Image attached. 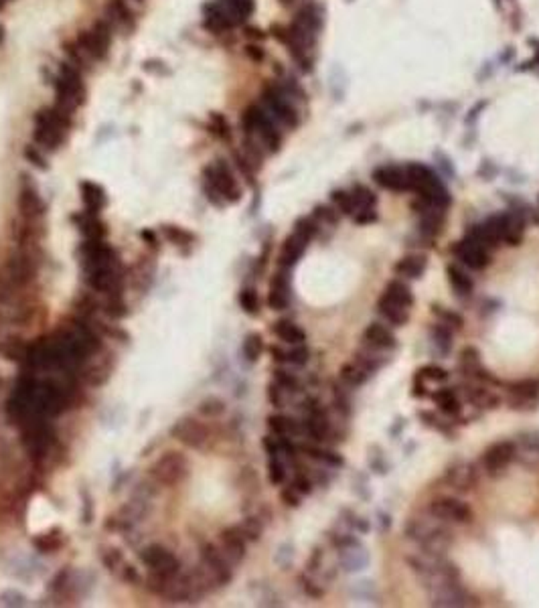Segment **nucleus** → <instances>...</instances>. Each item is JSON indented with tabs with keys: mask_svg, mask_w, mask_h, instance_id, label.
Segmentation results:
<instances>
[{
	"mask_svg": "<svg viewBox=\"0 0 539 608\" xmlns=\"http://www.w3.org/2000/svg\"><path fill=\"white\" fill-rule=\"evenodd\" d=\"M408 563L428 590L434 607H467L469 594L460 586V574L454 563L438 554H426L408 558Z\"/></svg>",
	"mask_w": 539,
	"mask_h": 608,
	"instance_id": "f257e3e1",
	"label": "nucleus"
},
{
	"mask_svg": "<svg viewBox=\"0 0 539 608\" xmlns=\"http://www.w3.org/2000/svg\"><path fill=\"white\" fill-rule=\"evenodd\" d=\"M405 536L414 543L420 545V550L426 554H438L444 556V552L452 545V531L444 525V521L436 519L430 515L426 517H414L405 523Z\"/></svg>",
	"mask_w": 539,
	"mask_h": 608,
	"instance_id": "f03ea898",
	"label": "nucleus"
},
{
	"mask_svg": "<svg viewBox=\"0 0 539 608\" xmlns=\"http://www.w3.org/2000/svg\"><path fill=\"white\" fill-rule=\"evenodd\" d=\"M150 474L156 479V483L166 487L179 485L188 474V461L181 452H166L152 465Z\"/></svg>",
	"mask_w": 539,
	"mask_h": 608,
	"instance_id": "7ed1b4c3",
	"label": "nucleus"
},
{
	"mask_svg": "<svg viewBox=\"0 0 539 608\" xmlns=\"http://www.w3.org/2000/svg\"><path fill=\"white\" fill-rule=\"evenodd\" d=\"M246 128L250 134H256L262 144H266L270 150H276L280 146V134L274 126V118L262 108H250L246 112Z\"/></svg>",
	"mask_w": 539,
	"mask_h": 608,
	"instance_id": "20e7f679",
	"label": "nucleus"
},
{
	"mask_svg": "<svg viewBox=\"0 0 539 608\" xmlns=\"http://www.w3.org/2000/svg\"><path fill=\"white\" fill-rule=\"evenodd\" d=\"M201 561H203V574L207 580H211L215 584L223 586L232 582V561L225 558V554L221 550H217L215 545L207 543L201 550Z\"/></svg>",
	"mask_w": 539,
	"mask_h": 608,
	"instance_id": "39448f33",
	"label": "nucleus"
},
{
	"mask_svg": "<svg viewBox=\"0 0 539 608\" xmlns=\"http://www.w3.org/2000/svg\"><path fill=\"white\" fill-rule=\"evenodd\" d=\"M63 130H65V122H63V116L59 110L41 112L37 118V126H35V141L49 150H53L59 146V142L63 141Z\"/></svg>",
	"mask_w": 539,
	"mask_h": 608,
	"instance_id": "423d86ee",
	"label": "nucleus"
},
{
	"mask_svg": "<svg viewBox=\"0 0 539 608\" xmlns=\"http://www.w3.org/2000/svg\"><path fill=\"white\" fill-rule=\"evenodd\" d=\"M57 97H59V112H71L83 97V86L81 77L70 65L61 67V77L57 83Z\"/></svg>",
	"mask_w": 539,
	"mask_h": 608,
	"instance_id": "0eeeda50",
	"label": "nucleus"
},
{
	"mask_svg": "<svg viewBox=\"0 0 539 608\" xmlns=\"http://www.w3.org/2000/svg\"><path fill=\"white\" fill-rule=\"evenodd\" d=\"M205 175H207V185H209V191H211V197L215 203H217V199H215L217 195L223 197L225 201H232V203H235L239 199V187L235 183L232 170L225 164H213L211 168L205 170Z\"/></svg>",
	"mask_w": 539,
	"mask_h": 608,
	"instance_id": "6e6552de",
	"label": "nucleus"
},
{
	"mask_svg": "<svg viewBox=\"0 0 539 608\" xmlns=\"http://www.w3.org/2000/svg\"><path fill=\"white\" fill-rule=\"evenodd\" d=\"M430 515H434L440 521H450V523H469L472 519V511L467 503L454 497H438L430 503L428 507Z\"/></svg>",
	"mask_w": 539,
	"mask_h": 608,
	"instance_id": "1a4fd4ad",
	"label": "nucleus"
},
{
	"mask_svg": "<svg viewBox=\"0 0 539 608\" xmlns=\"http://www.w3.org/2000/svg\"><path fill=\"white\" fill-rule=\"evenodd\" d=\"M140 560L150 568L152 574L164 576V578L177 576L179 574V568H181L179 560L166 547H163V545H150V547L142 550Z\"/></svg>",
	"mask_w": 539,
	"mask_h": 608,
	"instance_id": "9d476101",
	"label": "nucleus"
},
{
	"mask_svg": "<svg viewBox=\"0 0 539 608\" xmlns=\"http://www.w3.org/2000/svg\"><path fill=\"white\" fill-rule=\"evenodd\" d=\"M172 438L179 440L181 445H185L187 448H203L205 442L209 440V430L205 424H201L199 420L193 418H183L179 420L172 430H170Z\"/></svg>",
	"mask_w": 539,
	"mask_h": 608,
	"instance_id": "9b49d317",
	"label": "nucleus"
},
{
	"mask_svg": "<svg viewBox=\"0 0 539 608\" xmlns=\"http://www.w3.org/2000/svg\"><path fill=\"white\" fill-rule=\"evenodd\" d=\"M454 254H456V257H458L465 266H469V268H472V270H483V268H487L489 262H491L487 248L481 246V243H478L476 239H472L470 235L469 237H465L462 241H456V246H454Z\"/></svg>",
	"mask_w": 539,
	"mask_h": 608,
	"instance_id": "f8f14e48",
	"label": "nucleus"
},
{
	"mask_svg": "<svg viewBox=\"0 0 539 608\" xmlns=\"http://www.w3.org/2000/svg\"><path fill=\"white\" fill-rule=\"evenodd\" d=\"M517 448L511 440H501V442H494L492 446H489L483 454V467L487 472H499L503 468H507L513 458H515Z\"/></svg>",
	"mask_w": 539,
	"mask_h": 608,
	"instance_id": "ddd939ff",
	"label": "nucleus"
},
{
	"mask_svg": "<svg viewBox=\"0 0 539 608\" xmlns=\"http://www.w3.org/2000/svg\"><path fill=\"white\" fill-rule=\"evenodd\" d=\"M264 102H266L268 114L274 118V122H280L284 126L296 124V110L280 90H268L264 95Z\"/></svg>",
	"mask_w": 539,
	"mask_h": 608,
	"instance_id": "4468645a",
	"label": "nucleus"
},
{
	"mask_svg": "<svg viewBox=\"0 0 539 608\" xmlns=\"http://www.w3.org/2000/svg\"><path fill=\"white\" fill-rule=\"evenodd\" d=\"M339 556H341V566L347 572H359L365 570L369 563V554L365 552V547H361V543L353 538H343L339 541Z\"/></svg>",
	"mask_w": 539,
	"mask_h": 608,
	"instance_id": "2eb2a0df",
	"label": "nucleus"
},
{
	"mask_svg": "<svg viewBox=\"0 0 539 608\" xmlns=\"http://www.w3.org/2000/svg\"><path fill=\"white\" fill-rule=\"evenodd\" d=\"M33 274H35V262H33V257L29 256V254H24V252H19V254H15V256L6 262V268H4V276L2 278L8 282V284L19 286V284H24V282L31 280Z\"/></svg>",
	"mask_w": 539,
	"mask_h": 608,
	"instance_id": "dca6fc26",
	"label": "nucleus"
},
{
	"mask_svg": "<svg viewBox=\"0 0 539 608\" xmlns=\"http://www.w3.org/2000/svg\"><path fill=\"white\" fill-rule=\"evenodd\" d=\"M108 45H110V31L104 23H97L90 33H86L79 39V49L92 57H97V59L106 55Z\"/></svg>",
	"mask_w": 539,
	"mask_h": 608,
	"instance_id": "f3484780",
	"label": "nucleus"
},
{
	"mask_svg": "<svg viewBox=\"0 0 539 608\" xmlns=\"http://www.w3.org/2000/svg\"><path fill=\"white\" fill-rule=\"evenodd\" d=\"M221 552L225 554V558L232 561V563H237V561L243 560L246 556V541L248 539L243 538V534L239 531V527H227L221 531Z\"/></svg>",
	"mask_w": 539,
	"mask_h": 608,
	"instance_id": "a211bd4d",
	"label": "nucleus"
},
{
	"mask_svg": "<svg viewBox=\"0 0 539 608\" xmlns=\"http://www.w3.org/2000/svg\"><path fill=\"white\" fill-rule=\"evenodd\" d=\"M363 341L365 345H369L371 349H396L398 347V339L394 337V333L385 325L381 323H371L369 327L365 328L363 333Z\"/></svg>",
	"mask_w": 539,
	"mask_h": 608,
	"instance_id": "6ab92c4d",
	"label": "nucleus"
},
{
	"mask_svg": "<svg viewBox=\"0 0 539 608\" xmlns=\"http://www.w3.org/2000/svg\"><path fill=\"white\" fill-rule=\"evenodd\" d=\"M373 179L381 187L389 191H410L405 168H399V166H381L373 173Z\"/></svg>",
	"mask_w": 539,
	"mask_h": 608,
	"instance_id": "aec40b11",
	"label": "nucleus"
},
{
	"mask_svg": "<svg viewBox=\"0 0 539 608\" xmlns=\"http://www.w3.org/2000/svg\"><path fill=\"white\" fill-rule=\"evenodd\" d=\"M446 481L450 487L460 489V491H469L472 487V483L476 481V472L474 467L467 463V461H458L452 467L446 470Z\"/></svg>",
	"mask_w": 539,
	"mask_h": 608,
	"instance_id": "412c9836",
	"label": "nucleus"
},
{
	"mask_svg": "<svg viewBox=\"0 0 539 608\" xmlns=\"http://www.w3.org/2000/svg\"><path fill=\"white\" fill-rule=\"evenodd\" d=\"M460 369L462 374L470 375L474 379H483V381H494L492 375L487 374V369L483 367L481 361V351L476 347H465L460 351Z\"/></svg>",
	"mask_w": 539,
	"mask_h": 608,
	"instance_id": "4be33fe9",
	"label": "nucleus"
},
{
	"mask_svg": "<svg viewBox=\"0 0 539 608\" xmlns=\"http://www.w3.org/2000/svg\"><path fill=\"white\" fill-rule=\"evenodd\" d=\"M405 175H408V183H410V189L412 191H418L420 195L426 193L430 187H434L438 183V177L424 164H410L405 168Z\"/></svg>",
	"mask_w": 539,
	"mask_h": 608,
	"instance_id": "5701e85b",
	"label": "nucleus"
},
{
	"mask_svg": "<svg viewBox=\"0 0 539 608\" xmlns=\"http://www.w3.org/2000/svg\"><path fill=\"white\" fill-rule=\"evenodd\" d=\"M306 243L308 241L298 234L288 235L286 241H284V246H282L280 257H278V264H280L282 268H292L300 257L305 256Z\"/></svg>",
	"mask_w": 539,
	"mask_h": 608,
	"instance_id": "b1692460",
	"label": "nucleus"
},
{
	"mask_svg": "<svg viewBox=\"0 0 539 608\" xmlns=\"http://www.w3.org/2000/svg\"><path fill=\"white\" fill-rule=\"evenodd\" d=\"M377 310H379V314H381L389 325H394V327H403V325L408 323V317H410L405 306L394 303V301L387 298L385 294L379 296V301H377Z\"/></svg>",
	"mask_w": 539,
	"mask_h": 608,
	"instance_id": "393cba45",
	"label": "nucleus"
},
{
	"mask_svg": "<svg viewBox=\"0 0 539 608\" xmlns=\"http://www.w3.org/2000/svg\"><path fill=\"white\" fill-rule=\"evenodd\" d=\"M290 303V286H288V278L286 274H276L272 286H270V294H268V304L272 310H284Z\"/></svg>",
	"mask_w": 539,
	"mask_h": 608,
	"instance_id": "a878e982",
	"label": "nucleus"
},
{
	"mask_svg": "<svg viewBox=\"0 0 539 608\" xmlns=\"http://www.w3.org/2000/svg\"><path fill=\"white\" fill-rule=\"evenodd\" d=\"M426 266H428V259L424 256H405L399 259L394 270H396V274L403 276V278L418 280V278H422Z\"/></svg>",
	"mask_w": 539,
	"mask_h": 608,
	"instance_id": "bb28decb",
	"label": "nucleus"
},
{
	"mask_svg": "<svg viewBox=\"0 0 539 608\" xmlns=\"http://www.w3.org/2000/svg\"><path fill=\"white\" fill-rule=\"evenodd\" d=\"M274 335L284 341V343H290V345H303L306 341V333L298 325L290 323V321H278L274 323Z\"/></svg>",
	"mask_w": 539,
	"mask_h": 608,
	"instance_id": "cd10ccee",
	"label": "nucleus"
},
{
	"mask_svg": "<svg viewBox=\"0 0 539 608\" xmlns=\"http://www.w3.org/2000/svg\"><path fill=\"white\" fill-rule=\"evenodd\" d=\"M369 375L371 374H369L363 365H359L357 361H355V363H345V365H341V369H339L341 381H343L345 385H349V387H359V385L367 383Z\"/></svg>",
	"mask_w": 539,
	"mask_h": 608,
	"instance_id": "c85d7f7f",
	"label": "nucleus"
},
{
	"mask_svg": "<svg viewBox=\"0 0 539 608\" xmlns=\"http://www.w3.org/2000/svg\"><path fill=\"white\" fill-rule=\"evenodd\" d=\"M387 298H392L394 303L401 304L405 308H412L414 306V292L408 284H403L401 280H392L387 286H385V292H383Z\"/></svg>",
	"mask_w": 539,
	"mask_h": 608,
	"instance_id": "c756f323",
	"label": "nucleus"
},
{
	"mask_svg": "<svg viewBox=\"0 0 539 608\" xmlns=\"http://www.w3.org/2000/svg\"><path fill=\"white\" fill-rule=\"evenodd\" d=\"M305 432L310 436V440H314V442H321V440L327 438L328 424L321 410H312L310 412L308 420L305 422Z\"/></svg>",
	"mask_w": 539,
	"mask_h": 608,
	"instance_id": "7c9ffc66",
	"label": "nucleus"
},
{
	"mask_svg": "<svg viewBox=\"0 0 539 608\" xmlns=\"http://www.w3.org/2000/svg\"><path fill=\"white\" fill-rule=\"evenodd\" d=\"M509 394L517 401H536L539 396V383L536 379H521L509 383Z\"/></svg>",
	"mask_w": 539,
	"mask_h": 608,
	"instance_id": "2f4dec72",
	"label": "nucleus"
},
{
	"mask_svg": "<svg viewBox=\"0 0 539 608\" xmlns=\"http://www.w3.org/2000/svg\"><path fill=\"white\" fill-rule=\"evenodd\" d=\"M432 399H434V403H436L444 414L454 416V414L460 412V399H458V396H456V392L450 390V387L438 390L436 394H432Z\"/></svg>",
	"mask_w": 539,
	"mask_h": 608,
	"instance_id": "473e14b6",
	"label": "nucleus"
},
{
	"mask_svg": "<svg viewBox=\"0 0 539 608\" xmlns=\"http://www.w3.org/2000/svg\"><path fill=\"white\" fill-rule=\"evenodd\" d=\"M446 276H448V282L452 284V288H454L456 292H460V294H470V292H472V288H474L472 278H470L465 270H460L458 266L450 264V266L446 268Z\"/></svg>",
	"mask_w": 539,
	"mask_h": 608,
	"instance_id": "72a5a7b5",
	"label": "nucleus"
},
{
	"mask_svg": "<svg viewBox=\"0 0 539 608\" xmlns=\"http://www.w3.org/2000/svg\"><path fill=\"white\" fill-rule=\"evenodd\" d=\"M81 191H83V203L90 209V213H97V211L106 205V195H104V191L97 187V185H94V183H83Z\"/></svg>",
	"mask_w": 539,
	"mask_h": 608,
	"instance_id": "f704fd0d",
	"label": "nucleus"
},
{
	"mask_svg": "<svg viewBox=\"0 0 539 608\" xmlns=\"http://www.w3.org/2000/svg\"><path fill=\"white\" fill-rule=\"evenodd\" d=\"M223 10L230 17L232 23H239L250 17L252 13V0H225Z\"/></svg>",
	"mask_w": 539,
	"mask_h": 608,
	"instance_id": "c9c22d12",
	"label": "nucleus"
},
{
	"mask_svg": "<svg viewBox=\"0 0 539 608\" xmlns=\"http://www.w3.org/2000/svg\"><path fill=\"white\" fill-rule=\"evenodd\" d=\"M19 207H21V211H23L24 217H37V215H41V211H43V203H41V199H39V195L35 193V191H31V189H24L23 193H21V199H19Z\"/></svg>",
	"mask_w": 539,
	"mask_h": 608,
	"instance_id": "e433bc0d",
	"label": "nucleus"
},
{
	"mask_svg": "<svg viewBox=\"0 0 539 608\" xmlns=\"http://www.w3.org/2000/svg\"><path fill=\"white\" fill-rule=\"evenodd\" d=\"M268 426L276 436H290V434L298 432V424L292 418H286V416H270Z\"/></svg>",
	"mask_w": 539,
	"mask_h": 608,
	"instance_id": "4c0bfd02",
	"label": "nucleus"
},
{
	"mask_svg": "<svg viewBox=\"0 0 539 608\" xmlns=\"http://www.w3.org/2000/svg\"><path fill=\"white\" fill-rule=\"evenodd\" d=\"M351 197L357 213H359V211H369L376 207V195H373L369 189L359 187V185H357V187L351 191Z\"/></svg>",
	"mask_w": 539,
	"mask_h": 608,
	"instance_id": "58836bf2",
	"label": "nucleus"
},
{
	"mask_svg": "<svg viewBox=\"0 0 539 608\" xmlns=\"http://www.w3.org/2000/svg\"><path fill=\"white\" fill-rule=\"evenodd\" d=\"M241 351H243V357L248 361H252V363L258 361L259 357H262V353H264V341H262V337H259L258 333H252V335L246 337Z\"/></svg>",
	"mask_w": 539,
	"mask_h": 608,
	"instance_id": "ea45409f",
	"label": "nucleus"
},
{
	"mask_svg": "<svg viewBox=\"0 0 539 608\" xmlns=\"http://www.w3.org/2000/svg\"><path fill=\"white\" fill-rule=\"evenodd\" d=\"M432 310H434V314H436V317L442 321V325H446V327L462 328V325H465L462 317H460L458 312H454V310L446 308V306H438V304H434V306H432Z\"/></svg>",
	"mask_w": 539,
	"mask_h": 608,
	"instance_id": "a19ab883",
	"label": "nucleus"
},
{
	"mask_svg": "<svg viewBox=\"0 0 539 608\" xmlns=\"http://www.w3.org/2000/svg\"><path fill=\"white\" fill-rule=\"evenodd\" d=\"M469 401L470 403L481 406V408H497L499 398L494 394H491L489 390L476 387V390H469Z\"/></svg>",
	"mask_w": 539,
	"mask_h": 608,
	"instance_id": "79ce46f5",
	"label": "nucleus"
},
{
	"mask_svg": "<svg viewBox=\"0 0 539 608\" xmlns=\"http://www.w3.org/2000/svg\"><path fill=\"white\" fill-rule=\"evenodd\" d=\"M432 341H434V345L442 353L450 351V347H452V333H450V328L446 327V325H436V327L432 328Z\"/></svg>",
	"mask_w": 539,
	"mask_h": 608,
	"instance_id": "37998d69",
	"label": "nucleus"
},
{
	"mask_svg": "<svg viewBox=\"0 0 539 608\" xmlns=\"http://www.w3.org/2000/svg\"><path fill=\"white\" fill-rule=\"evenodd\" d=\"M239 304H241V308H243L248 314H258L259 312L258 292L252 290V288L241 290V294H239Z\"/></svg>",
	"mask_w": 539,
	"mask_h": 608,
	"instance_id": "c03bdc74",
	"label": "nucleus"
},
{
	"mask_svg": "<svg viewBox=\"0 0 539 608\" xmlns=\"http://www.w3.org/2000/svg\"><path fill=\"white\" fill-rule=\"evenodd\" d=\"M332 201H335V205L339 207L341 213H345V215L355 213V203H353V197L349 191H335L332 193Z\"/></svg>",
	"mask_w": 539,
	"mask_h": 608,
	"instance_id": "a18cd8bd",
	"label": "nucleus"
},
{
	"mask_svg": "<svg viewBox=\"0 0 539 608\" xmlns=\"http://www.w3.org/2000/svg\"><path fill=\"white\" fill-rule=\"evenodd\" d=\"M239 527V531L243 534V538L246 539H258L259 534H262V523H259L258 519H254V517H248L241 525H237Z\"/></svg>",
	"mask_w": 539,
	"mask_h": 608,
	"instance_id": "49530a36",
	"label": "nucleus"
},
{
	"mask_svg": "<svg viewBox=\"0 0 539 608\" xmlns=\"http://www.w3.org/2000/svg\"><path fill=\"white\" fill-rule=\"evenodd\" d=\"M268 477H270V483L272 485H282L284 479H286V470H284V465L276 456L270 458V465H268Z\"/></svg>",
	"mask_w": 539,
	"mask_h": 608,
	"instance_id": "de8ad7c7",
	"label": "nucleus"
},
{
	"mask_svg": "<svg viewBox=\"0 0 539 608\" xmlns=\"http://www.w3.org/2000/svg\"><path fill=\"white\" fill-rule=\"evenodd\" d=\"M294 234H298L300 237H305L306 241H310V239L314 237V234H316V223H314L312 219H308V217H303V219L296 221V225H294Z\"/></svg>",
	"mask_w": 539,
	"mask_h": 608,
	"instance_id": "09e8293b",
	"label": "nucleus"
},
{
	"mask_svg": "<svg viewBox=\"0 0 539 608\" xmlns=\"http://www.w3.org/2000/svg\"><path fill=\"white\" fill-rule=\"evenodd\" d=\"M418 377H424V379H430V381H446L448 379V371L438 367V365H426L418 371Z\"/></svg>",
	"mask_w": 539,
	"mask_h": 608,
	"instance_id": "8fccbe9b",
	"label": "nucleus"
},
{
	"mask_svg": "<svg viewBox=\"0 0 539 608\" xmlns=\"http://www.w3.org/2000/svg\"><path fill=\"white\" fill-rule=\"evenodd\" d=\"M199 410H201V414L203 416H209V418H213V416H219L223 410H225V406H223V401L217 398H209L205 399L201 406H199Z\"/></svg>",
	"mask_w": 539,
	"mask_h": 608,
	"instance_id": "3c124183",
	"label": "nucleus"
},
{
	"mask_svg": "<svg viewBox=\"0 0 539 608\" xmlns=\"http://www.w3.org/2000/svg\"><path fill=\"white\" fill-rule=\"evenodd\" d=\"M308 361V349L305 345H296V349L286 351V363H294V365H305Z\"/></svg>",
	"mask_w": 539,
	"mask_h": 608,
	"instance_id": "603ef678",
	"label": "nucleus"
},
{
	"mask_svg": "<svg viewBox=\"0 0 539 608\" xmlns=\"http://www.w3.org/2000/svg\"><path fill=\"white\" fill-rule=\"evenodd\" d=\"M274 375H276V383L282 385V390L296 392V387H298V379H296L294 375H290L288 371H282V369H278Z\"/></svg>",
	"mask_w": 539,
	"mask_h": 608,
	"instance_id": "864d4df0",
	"label": "nucleus"
},
{
	"mask_svg": "<svg viewBox=\"0 0 539 608\" xmlns=\"http://www.w3.org/2000/svg\"><path fill=\"white\" fill-rule=\"evenodd\" d=\"M59 543H61V541L55 538V536H43V538L35 539V545H37L41 552H53V550L59 547Z\"/></svg>",
	"mask_w": 539,
	"mask_h": 608,
	"instance_id": "5fc2aeb1",
	"label": "nucleus"
},
{
	"mask_svg": "<svg viewBox=\"0 0 539 608\" xmlns=\"http://www.w3.org/2000/svg\"><path fill=\"white\" fill-rule=\"evenodd\" d=\"M164 235L170 241H175V243H187V241H191V235L187 232H183V230H179V227H164Z\"/></svg>",
	"mask_w": 539,
	"mask_h": 608,
	"instance_id": "6e6d98bb",
	"label": "nucleus"
},
{
	"mask_svg": "<svg viewBox=\"0 0 539 608\" xmlns=\"http://www.w3.org/2000/svg\"><path fill=\"white\" fill-rule=\"evenodd\" d=\"M268 398H270V401H272L276 408H282V403H284V398H282V385L272 383L270 390H268Z\"/></svg>",
	"mask_w": 539,
	"mask_h": 608,
	"instance_id": "4d7b16f0",
	"label": "nucleus"
},
{
	"mask_svg": "<svg viewBox=\"0 0 539 608\" xmlns=\"http://www.w3.org/2000/svg\"><path fill=\"white\" fill-rule=\"evenodd\" d=\"M282 499H284L286 505H290V507H298V505H300V497L296 495V489H294V487L284 489V491H282Z\"/></svg>",
	"mask_w": 539,
	"mask_h": 608,
	"instance_id": "13d9d810",
	"label": "nucleus"
},
{
	"mask_svg": "<svg viewBox=\"0 0 539 608\" xmlns=\"http://www.w3.org/2000/svg\"><path fill=\"white\" fill-rule=\"evenodd\" d=\"M292 487H294V489H296V491H300V493H310V487H312V485H310V481H308V479H306V477H303V474H300V477H296V481H294V485H292Z\"/></svg>",
	"mask_w": 539,
	"mask_h": 608,
	"instance_id": "bf43d9fd",
	"label": "nucleus"
},
{
	"mask_svg": "<svg viewBox=\"0 0 539 608\" xmlns=\"http://www.w3.org/2000/svg\"><path fill=\"white\" fill-rule=\"evenodd\" d=\"M26 157H29V159H33V161H35V164H37V166H41V168H45V164H43V159H41V157H39V154H37V152H35V148H26Z\"/></svg>",
	"mask_w": 539,
	"mask_h": 608,
	"instance_id": "052dcab7",
	"label": "nucleus"
},
{
	"mask_svg": "<svg viewBox=\"0 0 539 608\" xmlns=\"http://www.w3.org/2000/svg\"><path fill=\"white\" fill-rule=\"evenodd\" d=\"M282 2H290V0H282Z\"/></svg>",
	"mask_w": 539,
	"mask_h": 608,
	"instance_id": "680f3d73",
	"label": "nucleus"
}]
</instances>
